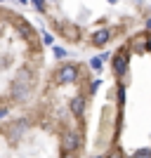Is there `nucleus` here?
<instances>
[{"mask_svg":"<svg viewBox=\"0 0 151 158\" xmlns=\"http://www.w3.org/2000/svg\"><path fill=\"white\" fill-rule=\"evenodd\" d=\"M33 80H36V73H33V69H28V66L19 69L17 78H14V85H12V97H14V99H26L28 94H31Z\"/></svg>","mask_w":151,"mask_h":158,"instance_id":"1","label":"nucleus"},{"mask_svg":"<svg viewBox=\"0 0 151 158\" xmlns=\"http://www.w3.org/2000/svg\"><path fill=\"white\" fill-rule=\"evenodd\" d=\"M78 78H80V66L78 64H61L54 71V80L59 85H73Z\"/></svg>","mask_w":151,"mask_h":158,"instance_id":"2","label":"nucleus"},{"mask_svg":"<svg viewBox=\"0 0 151 158\" xmlns=\"http://www.w3.org/2000/svg\"><path fill=\"white\" fill-rule=\"evenodd\" d=\"M111 69L113 73L118 76V78H123V76H128V71H130V54H128V50H120V52H116L111 57Z\"/></svg>","mask_w":151,"mask_h":158,"instance_id":"3","label":"nucleus"},{"mask_svg":"<svg viewBox=\"0 0 151 158\" xmlns=\"http://www.w3.org/2000/svg\"><path fill=\"white\" fill-rule=\"evenodd\" d=\"M31 127V123H28L26 118H17V120H12L10 123V130H7V137H10V142H19L21 137H24V132Z\"/></svg>","mask_w":151,"mask_h":158,"instance_id":"4","label":"nucleus"},{"mask_svg":"<svg viewBox=\"0 0 151 158\" xmlns=\"http://www.w3.org/2000/svg\"><path fill=\"white\" fill-rule=\"evenodd\" d=\"M80 146V132L76 130H69L64 135V142H61V149H64V153H76Z\"/></svg>","mask_w":151,"mask_h":158,"instance_id":"5","label":"nucleus"},{"mask_svg":"<svg viewBox=\"0 0 151 158\" xmlns=\"http://www.w3.org/2000/svg\"><path fill=\"white\" fill-rule=\"evenodd\" d=\"M109 40H111V28H97V31L90 35V43L97 45V47H104Z\"/></svg>","mask_w":151,"mask_h":158,"instance_id":"6","label":"nucleus"},{"mask_svg":"<svg viewBox=\"0 0 151 158\" xmlns=\"http://www.w3.org/2000/svg\"><path fill=\"white\" fill-rule=\"evenodd\" d=\"M85 94H78V97H73L71 99V104H69V109H71V113L76 116V118H83V113H85Z\"/></svg>","mask_w":151,"mask_h":158,"instance_id":"7","label":"nucleus"},{"mask_svg":"<svg viewBox=\"0 0 151 158\" xmlns=\"http://www.w3.org/2000/svg\"><path fill=\"white\" fill-rule=\"evenodd\" d=\"M17 31H19V35H21L24 40H31V38H33V28L28 26L26 21H19V24H17Z\"/></svg>","mask_w":151,"mask_h":158,"instance_id":"8","label":"nucleus"},{"mask_svg":"<svg viewBox=\"0 0 151 158\" xmlns=\"http://www.w3.org/2000/svg\"><path fill=\"white\" fill-rule=\"evenodd\" d=\"M102 83H104L102 78H94V80H90V85H87V94H94V92L99 90V87H102Z\"/></svg>","mask_w":151,"mask_h":158,"instance_id":"9","label":"nucleus"},{"mask_svg":"<svg viewBox=\"0 0 151 158\" xmlns=\"http://www.w3.org/2000/svg\"><path fill=\"white\" fill-rule=\"evenodd\" d=\"M87 66H90L92 71H102V66H104V64H102V59H99V57H92V59L87 61Z\"/></svg>","mask_w":151,"mask_h":158,"instance_id":"10","label":"nucleus"},{"mask_svg":"<svg viewBox=\"0 0 151 158\" xmlns=\"http://www.w3.org/2000/svg\"><path fill=\"white\" fill-rule=\"evenodd\" d=\"M132 156H135V158H151V149H149V146H144V149H137Z\"/></svg>","mask_w":151,"mask_h":158,"instance_id":"11","label":"nucleus"},{"mask_svg":"<svg viewBox=\"0 0 151 158\" xmlns=\"http://www.w3.org/2000/svg\"><path fill=\"white\" fill-rule=\"evenodd\" d=\"M116 97H118V106H123L125 104V85L116 87Z\"/></svg>","mask_w":151,"mask_h":158,"instance_id":"12","label":"nucleus"},{"mask_svg":"<svg viewBox=\"0 0 151 158\" xmlns=\"http://www.w3.org/2000/svg\"><path fill=\"white\" fill-rule=\"evenodd\" d=\"M52 54H54V59H64L69 52H66L64 47H57V45H54V47H52Z\"/></svg>","mask_w":151,"mask_h":158,"instance_id":"13","label":"nucleus"},{"mask_svg":"<svg viewBox=\"0 0 151 158\" xmlns=\"http://www.w3.org/2000/svg\"><path fill=\"white\" fill-rule=\"evenodd\" d=\"M28 2H31V5L36 7L38 12H45V10H47V7H45V2H47V0H28Z\"/></svg>","mask_w":151,"mask_h":158,"instance_id":"14","label":"nucleus"},{"mask_svg":"<svg viewBox=\"0 0 151 158\" xmlns=\"http://www.w3.org/2000/svg\"><path fill=\"white\" fill-rule=\"evenodd\" d=\"M43 43H45V45H52V43H54V38L50 35V33H43Z\"/></svg>","mask_w":151,"mask_h":158,"instance_id":"15","label":"nucleus"},{"mask_svg":"<svg viewBox=\"0 0 151 158\" xmlns=\"http://www.w3.org/2000/svg\"><path fill=\"white\" fill-rule=\"evenodd\" d=\"M7 116V106H0V118H5Z\"/></svg>","mask_w":151,"mask_h":158,"instance_id":"16","label":"nucleus"},{"mask_svg":"<svg viewBox=\"0 0 151 158\" xmlns=\"http://www.w3.org/2000/svg\"><path fill=\"white\" fill-rule=\"evenodd\" d=\"M61 158H78V156H76V153H64Z\"/></svg>","mask_w":151,"mask_h":158,"instance_id":"17","label":"nucleus"},{"mask_svg":"<svg viewBox=\"0 0 151 158\" xmlns=\"http://www.w3.org/2000/svg\"><path fill=\"white\" fill-rule=\"evenodd\" d=\"M146 28H151V17H149V19H146Z\"/></svg>","mask_w":151,"mask_h":158,"instance_id":"18","label":"nucleus"},{"mask_svg":"<svg viewBox=\"0 0 151 158\" xmlns=\"http://www.w3.org/2000/svg\"><path fill=\"white\" fill-rule=\"evenodd\" d=\"M14 2H21V5H26V2H28V0H14Z\"/></svg>","mask_w":151,"mask_h":158,"instance_id":"19","label":"nucleus"},{"mask_svg":"<svg viewBox=\"0 0 151 158\" xmlns=\"http://www.w3.org/2000/svg\"><path fill=\"white\" fill-rule=\"evenodd\" d=\"M106 2H109V5H116V2H118V0H106Z\"/></svg>","mask_w":151,"mask_h":158,"instance_id":"20","label":"nucleus"},{"mask_svg":"<svg viewBox=\"0 0 151 158\" xmlns=\"http://www.w3.org/2000/svg\"><path fill=\"white\" fill-rule=\"evenodd\" d=\"M90 158H106V156H90Z\"/></svg>","mask_w":151,"mask_h":158,"instance_id":"21","label":"nucleus"},{"mask_svg":"<svg viewBox=\"0 0 151 158\" xmlns=\"http://www.w3.org/2000/svg\"><path fill=\"white\" fill-rule=\"evenodd\" d=\"M109 158H120V156H109Z\"/></svg>","mask_w":151,"mask_h":158,"instance_id":"22","label":"nucleus"},{"mask_svg":"<svg viewBox=\"0 0 151 158\" xmlns=\"http://www.w3.org/2000/svg\"><path fill=\"white\" fill-rule=\"evenodd\" d=\"M128 158H135V156H128Z\"/></svg>","mask_w":151,"mask_h":158,"instance_id":"23","label":"nucleus"},{"mask_svg":"<svg viewBox=\"0 0 151 158\" xmlns=\"http://www.w3.org/2000/svg\"><path fill=\"white\" fill-rule=\"evenodd\" d=\"M0 2H5V0H0Z\"/></svg>","mask_w":151,"mask_h":158,"instance_id":"24","label":"nucleus"}]
</instances>
